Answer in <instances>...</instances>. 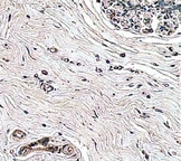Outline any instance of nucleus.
<instances>
[{
  "label": "nucleus",
  "instance_id": "obj_6",
  "mask_svg": "<svg viewBox=\"0 0 181 161\" xmlns=\"http://www.w3.org/2000/svg\"><path fill=\"white\" fill-rule=\"evenodd\" d=\"M111 5H113V1H107V2H103V6H104V7H108V6H111Z\"/></svg>",
  "mask_w": 181,
  "mask_h": 161
},
{
  "label": "nucleus",
  "instance_id": "obj_4",
  "mask_svg": "<svg viewBox=\"0 0 181 161\" xmlns=\"http://www.w3.org/2000/svg\"><path fill=\"white\" fill-rule=\"evenodd\" d=\"M42 87L44 88L46 92H50V91H53V87H52L50 85H48V84H43V85H42Z\"/></svg>",
  "mask_w": 181,
  "mask_h": 161
},
{
  "label": "nucleus",
  "instance_id": "obj_2",
  "mask_svg": "<svg viewBox=\"0 0 181 161\" xmlns=\"http://www.w3.org/2000/svg\"><path fill=\"white\" fill-rule=\"evenodd\" d=\"M63 153H65V154H73V153H74V149H73V146H69V144L65 146L64 148H63Z\"/></svg>",
  "mask_w": 181,
  "mask_h": 161
},
{
  "label": "nucleus",
  "instance_id": "obj_3",
  "mask_svg": "<svg viewBox=\"0 0 181 161\" xmlns=\"http://www.w3.org/2000/svg\"><path fill=\"white\" fill-rule=\"evenodd\" d=\"M14 138H16V139H22V138H25V133L22 131H20V130H16L14 132Z\"/></svg>",
  "mask_w": 181,
  "mask_h": 161
},
{
  "label": "nucleus",
  "instance_id": "obj_5",
  "mask_svg": "<svg viewBox=\"0 0 181 161\" xmlns=\"http://www.w3.org/2000/svg\"><path fill=\"white\" fill-rule=\"evenodd\" d=\"M29 151H30L29 148H24V149H21V150H20V152H19V153L22 156V154H27V152H29Z\"/></svg>",
  "mask_w": 181,
  "mask_h": 161
},
{
  "label": "nucleus",
  "instance_id": "obj_1",
  "mask_svg": "<svg viewBox=\"0 0 181 161\" xmlns=\"http://www.w3.org/2000/svg\"><path fill=\"white\" fill-rule=\"evenodd\" d=\"M174 30V26L171 25L170 23H161L158 27V31L162 35H169Z\"/></svg>",
  "mask_w": 181,
  "mask_h": 161
},
{
  "label": "nucleus",
  "instance_id": "obj_7",
  "mask_svg": "<svg viewBox=\"0 0 181 161\" xmlns=\"http://www.w3.org/2000/svg\"><path fill=\"white\" fill-rule=\"evenodd\" d=\"M49 50H50V52H53V53H55V52H57V50H56L55 48H49Z\"/></svg>",
  "mask_w": 181,
  "mask_h": 161
}]
</instances>
